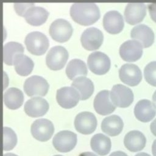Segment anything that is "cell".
Segmentation results:
<instances>
[{"instance_id":"cell-31","label":"cell","mask_w":156,"mask_h":156,"mask_svg":"<svg viewBox=\"0 0 156 156\" xmlns=\"http://www.w3.org/2000/svg\"><path fill=\"white\" fill-rule=\"evenodd\" d=\"M144 76L149 84L156 87V61L151 62L145 66Z\"/></svg>"},{"instance_id":"cell-36","label":"cell","mask_w":156,"mask_h":156,"mask_svg":"<svg viewBox=\"0 0 156 156\" xmlns=\"http://www.w3.org/2000/svg\"><path fill=\"white\" fill-rule=\"evenodd\" d=\"M3 76H4V82H3V89H5L6 87H7V85H8V77H7V74H6V73L4 71L3 72Z\"/></svg>"},{"instance_id":"cell-18","label":"cell","mask_w":156,"mask_h":156,"mask_svg":"<svg viewBox=\"0 0 156 156\" xmlns=\"http://www.w3.org/2000/svg\"><path fill=\"white\" fill-rule=\"evenodd\" d=\"M134 115L136 118L143 122H147L154 118L156 115V108L148 99L140 100L134 108Z\"/></svg>"},{"instance_id":"cell-4","label":"cell","mask_w":156,"mask_h":156,"mask_svg":"<svg viewBox=\"0 0 156 156\" xmlns=\"http://www.w3.org/2000/svg\"><path fill=\"white\" fill-rule=\"evenodd\" d=\"M49 33L53 40L63 43L68 40L71 37L73 27L66 20L58 18L51 23L49 28Z\"/></svg>"},{"instance_id":"cell-34","label":"cell","mask_w":156,"mask_h":156,"mask_svg":"<svg viewBox=\"0 0 156 156\" xmlns=\"http://www.w3.org/2000/svg\"><path fill=\"white\" fill-rule=\"evenodd\" d=\"M150 130L152 133L156 136V118L151 122L150 125Z\"/></svg>"},{"instance_id":"cell-38","label":"cell","mask_w":156,"mask_h":156,"mask_svg":"<svg viewBox=\"0 0 156 156\" xmlns=\"http://www.w3.org/2000/svg\"><path fill=\"white\" fill-rule=\"evenodd\" d=\"M79 156H98L96 154H94L93 152H85L83 153H81L79 155Z\"/></svg>"},{"instance_id":"cell-9","label":"cell","mask_w":156,"mask_h":156,"mask_svg":"<svg viewBox=\"0 0 156 156\" xmlns=\"http://www.w3.org/2000/svg\"><path fill=\"white\" fill-rule=\"evenodd\" d=\"M30 132L36 140L40 141H46L51 138L54 132V127L50 120L40 118L36 119L31 124Z\"/></svg>"},{"instance_id":"cell-13","label":"cell","mask_w":156,"mask_h":156,"mask_svg":"<svg viewBox=\"0 0 156 156\" xmlns=\"http://www.w3.org/2000/svg\"><path fill=\"white\" fill-rule=\"evenodd\" d=\"M143 46L135 40L124 41L119 47V53L122 60L126 62H135L143 54Z\"/></svg>"},{"instance_id":"cell-22","label":"cell","mask_w":156,"mask_h":156,"mask_svg":"<svg viewBox=\"0 0 156 156\" xmlns=\"http://www.w3.org/2000/svg\"><path fill=\"white\" fill-rule=\"evenodd\" d=\"M123 121L118 115H112L105 117L101 122V130L111 136L118 135L122 130Z\"/></svg>"},{"instance_id":"cell-39","label":"cell","mask_w":156,"mask_h":156,"mask_svg":"<svg viewBox=\"0 0 156 156\" xmlns=\"http://www.w3.org/2000/svg\"><path fill=\"white\" fill-rule=\"evenodd\" d=\"M152 101H153V104H154L155 108H156V90L154 93L152 95Z\"/></svg>"},{"instance_id":"cell-14","label":"cell","mask_w":156,"mask_h":156,"mask_svg":"<svg viewBox=\"0 0 156 156\" xmlns=\"http://www.w3.org/2000/svg\"><path fill=\"white\" fill-rule=\"evenodd\" d=\"M119 77L124 83L129 86L137 85L142 79V74L139 67L132 63H126L119 69Z\"/></svg>"},{"instance_id":"cell-28","label":"cell","mask_w":156,"mask_h":156,"mask_svg":"<svg viewBox=\"0 0 156 156\" xmlns=\"http://www.w3.org/2000/svg\"><path fill=\"white\" fill-rule=\"evenodd\" d=\"M13 65L16 73L22 76H27L34 68V62L30 57L24 54H18L13 59Z\"/></svg>"},{"instance_id":"cell-19","label":"cell","mask_w":156,"mask_h":156,"mask_svg":"<svg viewBox=\"0 0 156 156\" xmlns=\"http://www.w3.org/2000/svg\"><path fill=\"white\" fill-rule=\"evenodd\" d=\"M130 37L139 41L145 48L152 46L155 38L152 29L145 24H138L133 27L130 31Z\"/></svg>"},{"instance_id":"cell-8","label":"cell","mask_w":156,"mask_h":156,"mask_svg":"<svg viewBox=\"0 0 156 156\" xmlns=\"http://www.w3.org/2000/svg\"><path fill=\"white\" fill-rule=\"evenodd\" d=\"M87 65L90 70L93 73L98 75L104 74L110 69V60L104 52L95 51L88 56Z\"/></svg>"},{"instance_id":"cell-40","label":"cell","mask_w":156,"mask_h":156,"mask_svg":"<svg viewBox=\"0 0 156 156\" xmlns=\"http://www.w3.org/2000/svg\"><path fill=\"white\" fill-rule=\"evenodd\" d=\"M135 156H151V155L146 152H140V153L136 154Z\"/></svg>"},{"instance_id":"cell-21","label":"cell","mask_w":156,"mask_h":156,"mask_svg":"<svg viewBox=\"0 0 156 156\" xmlns=\"http://www.w3.org/2000/svg\"><path fill=\"white\" fill-rule=\"evenodd\" d=\"M146 144V138L144 134L138 130L129 132L124 136V144L130 152H136L143 150Z\"/></svg>"},{"instance_id":"cell-11","label":"cell","mask_w":156,"mask_h":156,"mask_svg":"<svg viewBox=\"0 0 156 156\" xmlns=\"http://www.w3.org/2000/svg\"><path fill=\"white\" fill-rule=\"evenodd\" d=\"M103 41V34L99 29L91 27L84 30L80 36L82 46L88 51L98 49Z\"/></svg>"},{"instance_id":"cell-2","label":"cell","mask_w":156,"mask_h":156,"mask_svg":"<svg viewBox=\"0 0 156 156\" xmlns=\"http://www.w3.org/2000/svg\"><path fill=\"white\" fill-rule=\"evenodd\" d=\"M24 44L30 53L40 55L46 51L49 46V41L44 34L38 31H34L26 35Z\"/></svg>"},{"instance_id":"cell-37","label":"cell","mask_w":156,"mask_h":156,"mask_svg":"<svg viewBox=\"0 0 156 156\" xmlns=\"http://www.w3.org/2000/svg\"><path fill=\"white\" fill-rule=\"evenodd\" d=\"M152 153L153 156H156V139L154 141L152 145Z\"/></svg>"},{"instance_id":"cell-6","label":"cell","mask_w":156,"mask_h":156,"mask_svg":"<svg viewBox=\"0 0 156 156\" xmlns=\"http://www.w3.org/2000/svg\"><path fill=\"white\" fill-rule=\"evenodd\" d=\"M23 89L29 96H44L49 89L46 80L41 76L34 75L27 78L23 85Z\"/></svg>"},{"instance_id":"cell-16","label":"cell","mask_w":156,"mask_h":156,"mask_svg":"<svg viewBox=\"0 0 156 156\" xmlns=\"http://www.w3.org/2000/svg\"><path fill=\"white\" fill-rule=\"evenodd\" d=\"M110 91L102 90L98 92L93 100V107L95 111L99 115H107L112 113L116 106L110 101Z\"/></svg>"},{"instance_id":"cell-7","label":"cell","mask_w":156,"mask_h":156,"mask_svg":"<svg viewBox=\"0 0 156 156\" xmlns=\"http://www.w3.org/2000/svg\"><path fill=\"white\" fill-rule=\"evenodd\" d=\"M77 143V135L69 130H62L57 133L53 139L54 148L60 152H68L73 150Z\"/></svg>"},{"instance_id":"cell-23","label":"cell","mask_w":156,"mask_h":156,"mask_svg":"<svg viewBox=\"0 0 156 156\" xmlns=\"http://www.w3.org/2000/svg\"><path fill=\"white\" fill-rule=\"evenodd\" d=\"M90 146L91 149L98 155L104 156L110 152L112 143L110 139L106 135L97 133L91 138Z\"/></svg>"},{"instance_id":"cell-10","label":"cell","mask_w":156,"mask_h":156,"mask_svg":"<svg viewBox=\"0 0 156 156\" xmlns=\"http://www.w3.org/2000/svg\"><path fill=\"white\" fill-rule=\"evenodd\" d=\"M74 124L77 132L84 135H88L95 130L97 126V120L93 113L82 112L76 116Z\"/></svg>"},{"instance_id":"cell-32","label":"cell","mask_w":156,"mask_h":156,"mask_svg":"<svg viewBox=\"0 0 156 156\" xmlns=\"http://www.w3.org/2000/svg\"><path fill=\"white\" fill-rule=\"evenodd\" d=\"M34 6L33 2H15L13 7L16 13L21 16H24L26 12L29 8Z\"/></svg>"},{"instance_id":"cell-5","label":"cell","mask_w":156,"mask_h":156,"mask_svg":"<svg viewBox=\"0 0 156 156\" xmlns=\"http://www.w3.org/2000/svg\"><path fill=\"white\" fill-rule=\"evenodd\" d=\"M68 58V52L63 46H55L48 52L45 57V62L49 69L58 70L64 66Z\"/></svg>"},{"instance_id":"cell-17","label":"cell","mask_w":156,"mask_h":156,"mask_svg":"<svg viewBox=\"0 0 156 156\" xmlns=\"http://www.w3.org/2000/svg\"><path fill=\"white\" fill-rule=\"evenodd\" d=\"M146 15V6L143 3H129L125 8L124 16L126 21L131 25L141 22Z\"/></svg>"},{"instance_id":"cell-24","label":"cell","mask_w":156,"mask_h":156,"mask_svg":"<svg viewBox=\"0 0 156 156\" xmlns=\"http://www.w3.org/2000/svg\"><path fill=\"white\" fill-rule=\"evenodd\" d=\"M49 12L43 7L33 6L27 9L24 17L26 22L29 24L40 26L46 21Z\"/></svg>"},{"instance_id":"cell-15","label":"cell","mask_w":156,"mask_h":156,"mask_svg":"<svg viewBox=\"0 0 156 156\" xmlns=\"http://www.w3.org/2000/svg\"><path fill=\"white\" fill-rule=\"evenodd\" d=\"M104 29L112 34H116L122 31L124 27V20L122 15L116 10L106 12L102 20Z\"/></svg>"},{"instance_id":"cell-41","label":"cell","mask_w":156,"mask_h":156,"mask_svg":"<svg viewBox=\"0 0 156 156\" xmlns=\"http://www.w3.org/2000/svg\"><path fill=\"white\" fill-rule=\"evenodd\" d=\"M3 156H18V155L15 154H13V153H6V154H4Z\"/></svg>"},{"instance_id":"cell-20","label":"cell","mask_w":156,"mask_h":156,"mask_svg":"<svg viewBox=\"0 0 156 156\" xmlns=\"http://www.w3.org/2000/svg\"><path fill=\"white\" fill-rule=\"evenodd\" d=\"M49 109V104L46 99L40 97H34L24 104V110L30 117H39L44 115Z\"/></svg>"},{"instance_id":"cell-12","label":"cell","mask_w":156,"mask_h":156,"mask_svg":"<svg viewBox=\"0 0 156 156\" xmlns=\"http://www.w3.org/2000/svg\"><path fill=\"white\" fill-rule=\"evenodd\" d=\"M55 98L60 107L64 108H71L78 103L80 94L72 87H63L57 90Z\"/></svg>"},{"instance_id":"cell-35","label":"cell","mask_w":156,"mask_h":156,"mask_svg":"<svg viewBox=\"0 0 156 156\" xmlns=\"http://www.w3.org/2000/svg\"><path fill=\"white\" fill-rule=\"evenodd\" d=\"M109 156H128L125 152L118 151H115L112 152Z\"/></svg>"},{"instance_id":"cell-1","label":"cell","mask_w":156,"mask_h":156,"mask_svg":"<svg viewBox=\"0 0 156 156\" xmlns=\"http://www.w3.org/2000/svg\"><path fill=\"white\" fill-rule=\"evenodd\" d=\"M71 18L77 23L88 26L94 23L100 17L98 5L92 2H75L69 10Z\"/></svg>"},{"instance_id":"cell-30","label":"cell","mask_w":156,"mask_h":156,"mask_svg":"<svg viewBox=\"0 0 156 156\" xmlns=\"http://www.w3.org/2000/svg\"><path fill=\"white\" fill-rule=\"evenodd\" d=\"M17 143V137L15 132L8 127H3V150L13 149Z\"/></svg>"},{"instance_id":"cell-33","label":"cell","mask_w":156,"mask_h":156,"mask_svg":"<svg viewBox=\"0 0 156 156\" xmlns=\"http://www.w3.org/2000/svg\"><path fill=\"white\" fill-rule=\"evenodd\" d=\"M148 10L151 19L156 23V3H152L148 5Z\"/></svg>"},{"instance_id":"cell-29","label":"cell","mask_w":156,"mask_h":156,"mask_svg":"<svg viewBox=\"0 0 156 156\" xmlns=\"http://www.w3.org/2000/svg\"><path fill=\"white\" fill-rule=\"evenodd\" d=\"M65 73L67 77L73 80L76 76H85L87 74V68L83 61L78 58L71 60L66 65Z\"/></svg>"},{"instance_id":"cell-26","label":"cell","mask_w":156,"mask_h":156,"mask_svg":"<svg viewBox=\"0 0 156 156\" xmlns=\"http://www.w3.org/2000/svg\"><path fill=\"white\" fill-rule=\"evenodd\" d=\"M23 92L15 87L8 88L3 94V101L5 105L10 109L18 108L23 102Z\"/></svg>"},{"instance_id":"cell-27","label":"cell","mask_w":156,"mask_h":156,"mask_svg":"<svg viewBox=\"0 0 156 156\" xmlns=\"http://www.w3.org/2000/svg\"><path fill=\"white\" fill-rule=\"evenodd\" d=\"M24 47L21 43L16 41H9L4 44L2 49V58L5 64L13 65L14 57L18 54H22Z\"/></svg>"},{"instance_id":"cell-25","label":"cell","mask_w":156,"mask_h":156,"mask_svg":"<svg viewBox=\"0 0 156 156\" xmlns=\"http://www.w3.org/2000/svg\"><path fill=\"white\" fill-rule=\"evenodd\" d=\"M71 87L77 90L80 100H85L90 98L94 91L93 83L85 76L76 77L71 83Z\"/></svg>"},{"instance_id":"cell-42","label":"cell","mask_w":156,"mask_h":156,"mask_svg":"<svg viewBox=\"0 0 156 156\" xmlns=\"http://www.w3.org/2000/svg\"><path fill=\"white\" fill-rule=\"evenodd\" d=\"M54 156H63V155H54Z\"/></svg>"},{"instance_id":"cell-3","label":"cell","mask_w":156,"mask_h":156,"mask_svg":"<svg viewBox=\"0 0 156 156\" xmlns=\"http://www.w3.org/2000/svg\"><path fill=\"white\" fill-rule=\"evenodd\" d=\"M112 102L116 106L121 108L129 107L133 101L132 91L122 84L114 85L110 93Z\"/></svg>"}]
</instances>
